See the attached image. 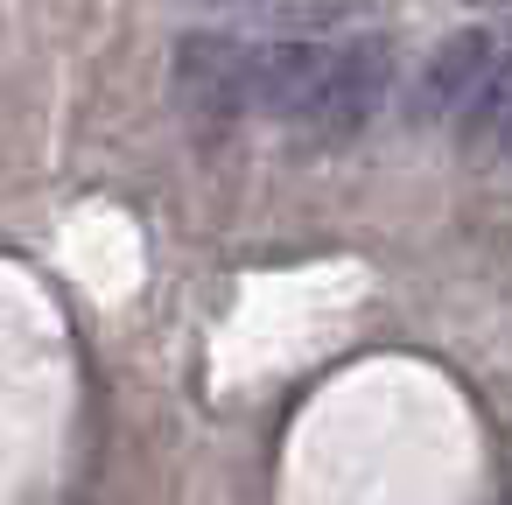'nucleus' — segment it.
<instances>
[{
  "label": "nucleus",
  "instance_id": "nucleus-1",
  "mask_svg": "<svg viewBox=\"0 0 512 505\" xmlns=\"http://www.w3.org/2000/svg\"><path fill=\"white\" fill-rule=\"evenodd\" d=\"M386 92H393V50L379 36L337 43L330 50V71H323V92H316V106L302 120V134L323 141V148H344V141H358L379 120Z\"/></svg>",
  "mask_w": 512,
  "mask_h": 505
},
{
  "label": "nucleus",
  "instance_id": "nucleus-6",
  "mask_svg": "<svg viewBox=\"0 0 512 505\" xmlns=\"http://www.w3.org/2000/svg\"><path fill=\"white\" fill-rule=\"evenodd\" d=\"M491 169H512V120H505V134H498V155H491Z\"/></svg>",
  "mask_w": 512,
  "mask_h": 505
},
{
  "label": "nucleus",
  "instance_id": "nucleus-3",
  "mask_svg": "<svg viewBox=\"0 0 512 505\" xmlns=\"http://www.w3.org/2000/svg\"><path fill=\"white\" fill-rule=\"evenodd\" d=\"M330 50H337V43H302V36L253 43V120L302 127V120H309V106H316V92H323Z\"/></svg>",
  "mask_w": 512,
  "mask_h": 505
},
{
  "label": "nucleus",
  "instance_id": "nucleus-4",
  "mask_svg": "<svg viewBox=\"0 0 512 505\" xmlns=\"http://www.w3.org/2000/svg\"><path fill=\"white\" fill-rule=\"evenodd\" d=\"M498 57H505V36H491V29H463V36H449V43L428 57V71H421V113L456 127V120L470 113V99L484 92V78H491Z\"/></svg>",
  "mask_w": 512,
  "mask_h": 505
},
{
  "label": "nucleus",
  "instance_id": "nucleus-5",
  "mask_svg": "<svg viewBox=\"0 0 512 505\" xmlns=\"http://www.w3.org/2000/svg\"><path fill=\"white\" fill-rule=\"evenodd\" d=\"M505 120H512V43H505V57L491 64V78H484V92L470 99V113L456 120V134H463V155H470L477 169H491Z\"/></svg>",
  "mask_w": 512,
  "mask_h": 505
},
{
  "label": "nucleus",
  "instance_id": "nucleus-2",
  "mask_svg": "<svg viewBox=\"0 0 512 505\" xmlns=\"http://www.w3.org/2000/svg\"><path fill=\"white\" fill-rule=\"evenodd\" d=\"M176 99L197 127L225 134L253 120V43L232 36H183L176 50Z\"/></svg>",
  "mask_w": 512,
  "mask_h": 505
}]
</instances>
